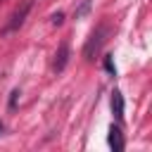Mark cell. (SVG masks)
<instances>
[{"instance_id":"cell-1","label":"cell","mask_w":152,"mask_h":152,"mask_svg":"<svg viewBox=\"0 0 152 152\" xmlns=\"http://www.w3.org/2000/svg\"><path fill=\"white\" fill-rule=\"evenodd\" d=\"M107 36H109V26H107V24H97L95 31L88 36V40H86V45H83V57H86V62H93V59L100 55L102 45L107 43Z\"/></svg>"},{"instance_id":"cell-2","label":"cell","mask_w":152,"mask_h":152,"mask_svg":"<svg viewBox=\"0 0 152 152\" xmlns=\"http://www.w3.org/2000/svg\"><path fill=\"white\" fill-rule=\"evenodd\" d=\"M28 10H31V2H26L21 10H17L14 14H12V19H10V24L2 28V33H12V31H17L21 24H24V19H26V14H28Z\"/></svg>"},{"instance_id":"cell-3","label":"cell","mask_w":152,"mask_h":152,"mask_svg":"<svg viewBox=\"0 0 152 152\" xmlns=\"http://www.w3.org/2000/svg\"><path fill=\"white\" fill-rule=\"evenodd\" d=\"M69 43L64 40L59 48H57V52H55V62H52V69L59 74V71H64V66H66V62H69Z\"/></svg>"},{"instance_id":"cell-4","label":"cell","mask_w":152,"mask_h":152,"mask_svg":"<svg viewBox=\"0 0 152 152\" xmlns=\"http://www.w3.org/2000/svg\"><path fill=\"white\" fill-rule=\"evenodd\" d=\"M107 142H109V147L114 150V152H121L124 147H126V142H124V133H121V128L119 126H109V135H107Z\"/></svg>"},{"instance_id":"cell-5","label":"cell","mask_w":152,"mask_h":152,"mask_svg":"<svg viewBox=\"0 0 152 152\" xmlns=\"http://www.w3.org/2000/svg\"><path fill=\"white\" fill-rule=\"evenodd\" d=\"M112 112H114V119H124V95L119 90H112Z\"/></svg>"},{"instance_id":"cell-6","label":"cell","mask_w":152,"mask_h":152,"mask_svg":"<svg viewBox=\"0 0 152 152\" xmlns=\"http://www.w3.org/2000/svg\"><path fill=\"white\" fill-rule=\"evenodd\" d=\"M104 69H107L112 76H116V66H114V59H112V55H104Z\"/></svg>"},{"instance_id":"cell-7","label":"cell","mask_w":152,"mask_h":152,"mask_svg":"<svg viewBox=\"0 0 152 152\" xmlns=\"http://www.w3.org/2000/svg\"><path fill=\"white\" fill-rule=\"evenodd\" d=\"M19 95H21V93H19V88H14V90L10 93V102H7V107H10V109H14V107H17V100H19Z\"/></svg>"},{"instance_id":"cell-8","label":"cell","mask_w":152,"mask_h":152,"mask_svg":"<svg viewBox=\"0 0 152 152\" xmlns=\"http://www.w3.org/2000/svg\"><path fill=\"white\" fill-rule=\"evenodd\" d=\"M88 10H90V0H83V5H81V7L76 10V19H81V17H83V14L88 12Z\"/></svg>"},{"instance_id":"cell-9","label":"cell","mask_w":152,"mask_h":152,"mask_svg":"<svg viewBox=\"0 0 152 152\" xmlns=\"http://www.w3.org/2000/svg\"><path fill=\"white\" fill-rule=\"evenodd\" d=\"M50 21H52V24H55V26H59V24H62V21H64V14H62V12H55V14H52V19H50Z\"/></svg>"},{"instance_id":"cell-10","label":"cell","mask_w":152,"mask_h":152,"mask_svg":"<svg viewBox=\"0 0 152 152\" xmlns=\"http://www.w3.org/2000/svg\"><path fill=\"white\" fill-rule=\"evenodd\" d=\"M2 131H5V124H2V121H0V135H2Z\"/></svg>"}]
</instances>
